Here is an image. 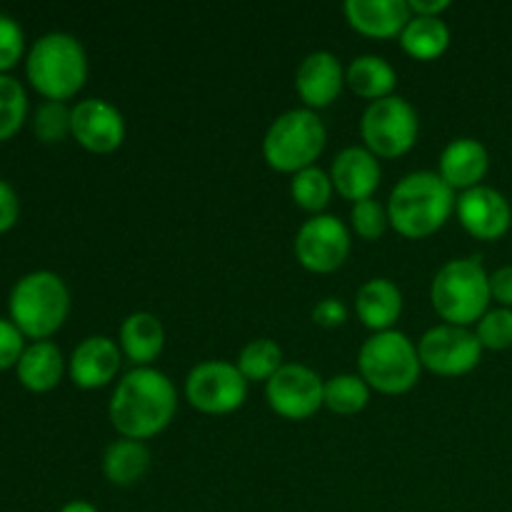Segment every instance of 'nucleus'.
<instances>
[{"mask_svg":"<svg viewBox=\"0 0 512 512\" xmlns=\"http://www.w3.org/2000/svg\"><path fill=\"white\" fill-rule=\"evenodd\" d=\"M185 395L190 405L203 413H233L245 403L248 380L240 373L238 365L228 360H205L195 365L185 378Z\"/></svg>","mask_w":512,"mask_h":512,"instance_id":"nucleus-9","label":"nucleus"},{"mask_svg":"<svg viewBox=\"0 0 512 512\" xmlns=\"http://www.w3.org/2000/svg\"><path fill=\"white\" fill-rule=\"evenodd\" d=\"M350 220H353V228L360 238L375 240L385 233L388 228V210L378 203V200L368 198L360 200V203H353V210H350Z\"/></svg>","mask_w":512,"mask_h":512,"instance_id":"nucleus-32","label":"nucleus"},{"mask_svg":"<svg viewBox=\"0 0 512 512\" xmlns=\"http://www.w3.org/2000/svg\"><path fill=\"white\" fill-rule=\"evenodd\" d=\"M458 218L470 235L480 240H498L510 230L512 208L503 193L488 185L463 190L458 198Z\"/></svg>","mask_w":512,"mask_h":512,"instance_id":"nucleus-14","label":"nucleus"},{"mask_svg":"<svg viewBox=\"0 0 512 512\" xmlns=\"http://www.w3.org/2000/svg\"><path fill=\"white\" fill-rule=\"evenodd\" d=\"M325 383L313 368L288 363L265 383V398L270 408L288 420H305L318 413L323 403Z\"/></svg>","mask_w":512,"mask_h":512,"instance_id":"nucleus-11","label":"nucleus"},{"mask_svg":"<svg viewBox=\"0 0 512 512\" xmlns=\"http://www.w3.org/2000/svg\"><path fill=\"white\" fill-rule=\"evenodd\" d=\"M360 320L375 333L393 328L395 320L403 313V295L398 285L388 278H373L360 285L358 298H355Z\"/></svg>","mask_w":512,"mask_h":512,"instance_id":"nucleus-20","label":"nucleus"},{"mask_svg":"<svg viewBox=\"0 0 512 512\" xmlns=\"http://www.w3.org/2000/svg\"><path fill=\"white\" fill-rule=\"evenodd\" d=\"M490 168V155L480 140L475 138H455L445 145L440 155V178L450 188H478Z\"/></svg>","mask_w":512,"mask_h":512,"instance_id":"nucleus-18","label":"nucleus"},{"mask_svg":"<svg viewBox=\"0 0 512 512\" xmlns=\"http://www.w3.org/2000/svg\"><path fill=\"white\" fill-rule=\"evenodd\" d=\"M343 83V65L330 50H313L300 63L298 75H295V88H298L300 98L305 100L310 110L325 108V105L333 103Z\"/></svg>","mask_w":512,"mask_h":512,"instance_id":"nucleus-17","label":"nucleus"},{"mask_svg":"<svg viewBox=\"0 0 512 512\" xmlns=\"http://www.w3.org/2000/svg\"><path fill=\"white\" fill-rule=\"evenodd\" d=\"M358 365L370 388L385 395H400L418 383L423 363L408 335L400 330H383L365 340Z\"/></svg>","mask_w":512,"mask_h":512,"instance_id":"nucleus-7","label":"nucleus"},{"mask_svg":"<svg viewBox=\"0 0 512 512\" xmlns=\"http://www.w3.org/2000/svg\"><path fill=\"white\" fill-rule=\"evenodd\" d=\"M370 400V385L365 383L363 378L358 375H335L325 383V393H323V403L328 405L333 413L338 415H353L360 413V410L368 405Z\"/></svg>","mask_w":512,"mask_h":512,"instance_id":"nucleus-27","label":"nucleus"},{"mask_svg":"<svg viewBox=\"0 0 512 512\" xmlns=\"http://www.w3.org/2000/svg\"><path fill=\"white\" fill-rule=\"evenodd\" d=\"M490 295L503 303V308H512V265L498 268L490 275Z\"/></svg>","mask_w":512,"mask_h":512,"instance_id":"nucleus-37","label":"nucleus"},{"mask_svg":"<svg viewBox=\"0 0 512 512\" xmlns=\"http://www.w3.org/2000/svg\"><path fill=\"white\" fill-rule=\"evenodd\" d=\"M178 408L173 380L155 368L123 375L110 398V420L123 438L148 440L165 430Z\"/></svg>","mask_w":512,"mask_h":512,"instance_id":"nucleus-1","label":"nucleus"},{"mask_svg":"<svg viewBox=\"0 0 512 512\" xmlns=\"http://www.w3.org/2000/svg\"><path fill=\"white\" fill-rule=\"evenodd\" d=\"M70 310L68 285L50 270L23 275L10 290V318L28 338L43 340L65 323Z\"/></svg>","mask_w":512,"mask_h":512,"instance_id":"nucleus-4","label":"nucleus"},{"mask_svg":"<svg viewBox=\"0 0 512 512\" xmlns=\"http://www.w3.org/2000/svg\"><path fill=\"white\" fill-rule=\"evenodd\" d=\"M58 512H98V508L93 503H88V500H70Z\"/></svg>","mask_w":512,"mask_h":512,"instance_id":"nucleus-39","label":"nucleus"},{"mask_svg":"<svg viewBox=\"0 0 512 512\" xmlns=\"http://www.w3.org/2000/svg\"><path fill=\"white\" fill-rule=\"evenodd\" d=\"M405 53L418 60H433L450 45V28L440 15H410L408 25L400 33Z\"/></svg>","mask_w":512,"mask_h":512,"instance_id":"nucleus-24","label":"nucleus"},{"mask_svg":"<svg viewBox=\"0 0 512 512\" xmlns=\"http://www.w3.org/2000/svg\"><path fill=\"white\" fill-rule=\"evenodd\" d=\"M28 113V98L20 80L0 73V140L10 138L23 125Z\"/></svg>","mask_w":512,"mask_h":512,"instance_id":"nucleus-29","label":"nucleus"},{"mask_svg":"<svg viewBox=\"0 0 512 512\" xmlns=\"http://www.w3.org/2000/svg\"><path fill=\"white\" fill-rule=\"evenodd\" d=\"M25 73L38 93L63 103L83 88L88 78V55L75 35L45 33L30 48Z\"/></svg>","mask_w":512,"mask_h":512,"instance_id":"nucleus-3","label":"nucleus"},{"mask_svg":"<svg viewBox=\"0 0 512 512\" xmlns=\"http://www.w3.org/2000/svg\"><path fill=\"white\" fill-rule=\"evenodd\" d=\"M420 363L438 375H465L480 363L483 345L463 325H435L418 343Z\"/></svg>","mask_w":512,"mask_h":512,"instance_id":"nucleus-10","label":"nucleus"},{"mask_svg":"<svg viewBox=\"0 0 512 512\" xmlns=\"http://www.w3.org/2000/svg\"><path fill=\"white\" fill-rule=\"evenodd\" d=\"M18 213H20L18 195H15V190L0 178V233L13 228L15 220H18Z\"/></svg>","mask_w":512,"mask_h":512,"instance_id":"nucleus-36","label":"nucleus"},{"mask_svg":"<svg viewBox=\"0 0 512 512\" xmlns=\"http://www.w3.org/2000/svg\"><path fill=\"white\" fill-rule=\"evenodd\" d=\"M490 275L478 258H458L445 263L430 285L433 308L450 325H470L488 313Z\"/></svg>","mask_w":512,"mask_h":512,"instance_id":"nucleus-5","label":"nucleus"},{"mask_svg":"<svg viewBox=\"0 0 512 512\" xmlns=\"http://www.w3.org/2000/svg\"><path fill=\"white\" fill-rule=\"evenodd\" d=\"M350 253V233L335 215H313L295 235V255L313 273H333Z\"/></svg>","mask_w":512,"mask_h":512,"instance_id":"nucleus-12","label":"nucleus"},{"mask_svg":"<svg viewBox=\"0 0 512 512\" xmlns=\"http://www.w3.org/2000/svg\"><path fill=\"white\" fill-rule=\"evenodd\" d=\"M290 195H293V200L300 208L310 210V213H320L328 205L330 195H333V180H330L325 170L310 165V168L293 175Z\"/></svg>","mask_w":512,"mask_h":512,"instance_id":"nucleus-28","label":"nucleus"},{"mask_svg":"<svg viewBox=\"0 0 512 512\" xmlns=\"http://www.w3.org/2000/svg\"><path fill=\"white\" fill-rule=\"evenodd\" d=\"M165 345L163 323L153 313H133L120 325V348L125 358L135 363L138 368H148L160 355Z\"/></svg>","mask_w":512,"mask_h":512,"instance_id":"nucleus-21","label":"nucleus"},{"mask_svg":"<svg viewBox=\"0 0 512 512\" xmlns=\"http://www.w3.org/2000/svg\"><path fill=\"white\" fill-rule=\"evenodd\" d=\"M23 350V333L18 330V325L13 320L0 318V370L18 365Z\"/></svg>","mask_w":512,"mask_h":512,"instance_id":"nucleus-34","label":"nucleus"},{"mask_svg":"<svg viewBox=\"0 0 512 512\" xmlns=\"http://www.w3.org/2000/svg\"><path fill=\"white\" fill-rule=\"evenodd\" d=\"M343 10L348 23L370 38L400 35L413 15L405 0H348Z\"/></svg>","mask_w":512,"mask_h":512,"instance_id":"nucleus-19","label":"nucleus"},{"mask_svg":"<svg viewBox=\"0 0 512 512\" xmlns=\"http://www.w3.org/2000/svg\"><path fill=\"white\" fill-rule=\"evenodd\" d=\"M360 133L373 155L398 158L408 153L418 138V113L400 95L373 100L360 120Z\"/></svg>","mask_w":512,"mask_h":512,"instance_id":"nucleus-8","label":"nucleus"},{"mask_svg":"<svg viewBox=\"0 0 512 512\" xmlns=\"http://www.w3.org/2000/svg\"><path fill=\"white\" fill-rule=\"evenodd\" d=\"M313 320L323 328H335V325H343L348 320V308H345L343 300L325 298L313 308Z\"/></svg>","mask_w":512,"mask_h":512,"instance_id":"nucleus-35","label":"nucleus"},{"mask_svg":"<svg viewBox=\"0 0 512 512\" xmlns=\"http://www.w3.org/2000/svg\"><path fill=\"white\" fill-rule=\"evenodd\" d=\"M330 180H333V188H338V193L353 203L373 198L380 183L378 155L358 145L340 150L330 168Z\"/></svg>","mask_w":512,"mask_h":512,"instance_id":"nucleus-16","label":"nucleus"},{"mask_svg":"<svg viewBox=\"0 0 512 512\" xmlns=\"http://www.w3.org/2000/svg\"><path fill=\"white\" fill-rule=\"evenodd\" d=\"M23 50H25L23 28L18 25V20L0 13V73L13 68V65L20 60V55H23Z\"/></svg>","mask_w":512,"mask_h":512,"instance_id":"nucleus-33","label":"nucleus"},{"mask_svg":"<svg viewBox=\"0 0 512 512\" xmlns=\"http://www.w3.org/2000/svg\"><path fill=\"white\" fill-rule=\"evenodd\" d=\"M478 340L483 348L505 350L512 345V308L488 310L478 320Z\"/></svg>","mask_w":512,"mask_h":512,"instance_id":"nucleus-31","label":"nucleus"},{"mask_svg":"<svg viewBox=\"0 0 512 512\" xmlns=\"http://www.w3.org/2000/svg\"><path fill=\"white\" fill-rule=\"evenodd\" d=\"M150 468V450L143 440H115L105 448L103 473L113 485H135Z\"/></svg>","mask_w":512,"mask_h":512,"instance_id":"nucleus-23","label":"nucleus"},{"mask_svg":"<svg viewBox=\"0 0 512 512\" xmlns=\"http://www.w3.org/2000/svg\"><path fill=\"white\" fill-rule=\"evenodd\" d=\"M408 8L413 15H440L450 8V3L448 0H410Z\"/></svg>","mask_w":512,"mask_h":512,"instance_id":"nucleus-38","label":"nucleus"},{"mask_svg":"<svg viewBox=\"0 0 512 512\" xmlns=\"http://www.w3.org/2000/svg\"><path fill=\"white\" fill-rule=\"evenodd\" d=\"M345 80H348L353 93H358L360 98L380 100L393 95L395 83H398V73H395L393 65L385 58H380V55H358V58L348 65Z\"/></svg>","mask_w":512,"mask_h":512,"instance_id":"nucleus-25","label":"nucleus"},{"mask_svg":"<svg viewBox=\"0 0 512 512\" xmlns=\"http://www.w3.org/2000/svg\"><path fill=\"white\" fill-rule=\"evenodd\" d=\"M70 133L93 153H113L125 138L123 113L103 98H85L70 113Z\"/></svg>","mask_w":512,"mask_h":512,"instance_id":"nucleus-13","label":"nucleus"},{"mask_svg":"<svg viewBox=\"0 0 512 512\" xmlns=\"http://www.w3.org/2000/svg\"><path fill=\"white\" fill-rule=\"evenodd\" d=\"M328 130L310 108H293L270 123L263 138V155L270 168L283 173H300L310 168L323 153Z\"/></svg>","mask_w":512,"mask_h":512,"instance_id":"nucleus-6","label":"nucleus"},{"mask_svg":"<svg viewBox=\"0 0 512 512\" xmlns=\"http://www.w3.org/2000/svg\"><path fill=\"white\" fill-rule=\"evenodd\" d=\"M280 368H283V350L270 338L250 340L238 355V370L245 375L248 383L250 380H265L268 383Z\"/></svg>","mask_w":512,"mask_h":512,"instance_id":"nucleus-26","label":"nucleus"},{"mask_svg":"<svg viewBox=\"0 0 512 512\" xmlns=\"http://www.w3.org/2000/svg\"><path fill=\"white\" fill-rule=\"evenodd\" d=\"M70 113H73V108H68L60 100H45L38 108V113H35V135L43 143H58V140H63L70 133Z\"/></svg>","mask_w":512,"mask_h":512,"instance_id":"nucleus-30","label":"nucleus"},{"mask_svg":"<svg viewBox=\"0 0 512 512\" xmlns=\"http://www.w3.org/2000/svg\"><path fill=\"white\" fill-rule=\"evenodd\" d=\"M120 348L105 335H90L70 355V378L78 388H103L118 375Z\"/></svg>","mask_w":512,"mask_h":512,"instance_id":"nucleus-15","label":"nucleus"},{"mask_svg":"<svg viewBox=\"0 0 512 512\" xmlns=\"http://www.w3.org/2000/svg\"><path fill=\"white\" fill-rule=\"evenodd\" d=\"M455 205V190L440 178V173L415 170L390 193L388 220L405 238H425L443 228Z\"/></svg>","mask_w":512,"mask_h":512,"instance_id":"nucleus-2","label":"nucleus"},{"mask_svg":"<svg viewBox=\"0 0 512 512\" xmlns=\"http://www.w3.org/2000/svg\"><path fill=\"white\" fill-rule=\"evenodd\" d=\"M63 353L50 340H35L18 360V380L33 393H48L63 378Z\"/></svg>","mask_w":512,"mask_h":512,"instance_id":"nucleus-22","label":"nucleus"}]
</instances>
